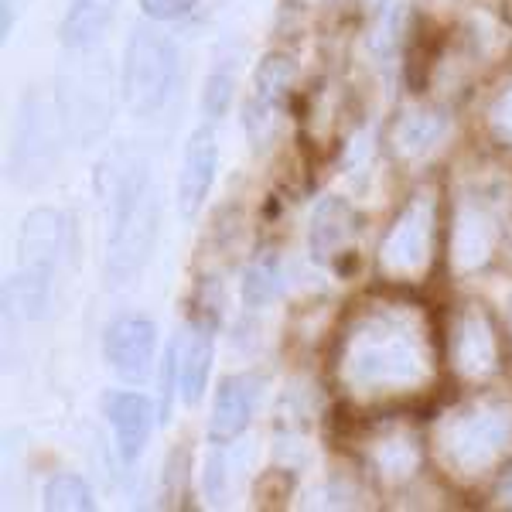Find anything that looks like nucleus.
Wrapping results in <instances>:
<instances>
[{
	"label": "nucleus",
	"instance_id": "f257e3e1",
	"mask_svg": "<svg viewBox=\"0 0 512 512\" xmlns=\"http://www.w3.org/2000/svg\"><path fill=\"white\" fill-rule=\"evenodd\" d=\"M158 229V198H154L151 171L140 154H123L113 171L110 202V239H106V277L110 284L134 277L147 263Z\"/></svg>",
	"mask_w": 512,
	"mask_h": 512
},
{
	"label": "nucleus",
	"instance_id": "f03ea898",
	"mask_svg": "<svg viewBox=\"0 0 512 512\" xmlns=\"http://www.w3.org/2000/svg\"><path fill=\"white\" fill-rule=\"evenodd\" d=\"M178 79V48L164 31L137 24L123 52L120 96L134 117H154L171 99Z\"/></svg>",
	"mask_w": 512,
	"mask_h": 512
},
{
	"label": "nucleus",
	"instance_id": "7ed1b4c3",
	"mask_svg": "<svg viewBox=\"0 0 512 512\" xmlns=\"http://www.w3.org/2000/svg\"><path fill=\"white\" fill-rule=\"evenodd\" d=\"M62 250V216L55 209H35L24 219L21 243H18V291L24 311L31 318H41L48 308V287H52V270Z\"/></svg>",
	"mask_w": 512,
	"mask_h": 512
},
{
	"label": "nucleus",
	"instance_id": "20e7f679",
	"mask_svg": "<svg viewBox=\"0 0 512 512\" xmlns=\"http://www.w3.org/2000/svg\"><path fill=\"white\" fill-rule=\"evenodd\" d=\"M154 359V325L140 315H123L106 332V362L127 383H144Z\"/></svg>",
	"mask_w": 512,
	"mask_h": 512
},
{
	"label": "nucleus",
	"instance_id": "39448f33",
	"mask_svg": "<svg viewBox=\"0 0 512 512\" xmlns=\"http://www.w3.org/2000/svg\"><path fill=\"white\" fill-rule=\"evenodd\" d=\"M216 164H219V147L216 134L209 127H198L185 144V161H181L178 175V209L185 219H192L205 205L212 181H216Z\"/></svg>",
	"mask_w": 512,
	"mask_h": 512
},
{
	"label": "nucleus",
	"instance_id": "423d86ee",
	"mask_svg": "<svg viewBox=\"0 0 512 512\" xmlns=\"http://www.w3.org/2000/svg\"><path fill=\"white\" fill-rule=\"evenodd\" d=\"M171 359H175V373H178V390L181 400L188 407H195L205 393V379H209L212 366V335L209 328L185 325L171 342Z\"/></svg>",
	"mask_w": 512,
	"mask_h": 512
},
{
	"label": "nucleus",
	"instance_id": "0eeeda50",
	"mask_svg": "<svg viewBox=\"0 0 512 512\" xmlns=\"http://www.w3.org/2000/svg\"><path fill=\"white\" fill-rule=\"evenodd\" d=\"M106 417L113 424V437H117V451L127 465L144 454L147 448V437H151L154 427V410L151 400L140 393H113L106 400Z\"/></svg>",
	"mask_w": 512,
	"mask_h": 512
},
{
	"label": "nucleus",
	"instance_id": "6e6552de",
	"mask_svg": "<svg viewBox=\"0 0 512 512\" xmlns=\"http://www.w3.org/2000/svg\"><path fill=\"white\" fill-rule=\"evenodd\" d=\"M256 403V379L253 376H229L222 379L216 403H212L209 417V441L212 444H229L246 431L253 417Z\"/></svg>",
	"mask_w": 512,
	"mask_h": 512
},
{
	"label": "nucleus",
	"instance_id": "1a4fd4ad",
	"mask_svg": "<svg viewBox=\"0 0 512 512\" xmlns=\"http://www.w3.org/2000/svg\"><path fill=\"white\" fill-rule=\"evenodd\" d=\"M355 233V216L342 198H328L318 205L315 219H311V256H318L321 263L332 253L342 250Z\"/></svg>",
	"mask_w": 512,
	"mask_h": 512
},
{
	"label": "nucleus",
	"instance_id": "9d476101",
	"mask_svg": "<svg viewBox=\"0 0 512 512\" xmlns=\"http://www.w3.org/2000/svg\"><path fill=\"white\" fill-rule=\"evenodd\" d=\"M117 0H72L62 21V41L69 48H89L110 24Z\"/></svg>",
	"mask_w": 512,
	"mask_h": 512
},
{
	"label": "nucleus",
	"instance_id": "9b49d317",
	"mask_svg": "<svg viewBox=\"0 0 512 512\" xmlns=\"http://www.w3.org/2000/svg\"><path fill=\"white\" fill-rule=\"evenodd\" d=\"M291 82H294V59H287V55H267L260 62V69H256V99L277 106L287 96Z\"/></svg>",
	"mask_w": 512,
	"mask_h": 512
},
{
	"label": "nucleus",
	"instance_id": "f8f14e48",
	"mask_svg": "<svg viewBox=\"0 0 512 512\" xmlns=\"http://www.w3.org/2000/svg\"><path fill=\"white\" fill-rule=\"evenodd\" d=\"M45 506L55 509V512H65V509L89 512V509H96V502H93L89 485L82 482L79 475H55L45 489Z\"/></svg>",
	"mask_w": 512,
	"mask_h": 512
},
{
	"label": "nucleus",
	"instance_id": "ddd939ff",
	"mask_svg": "<svg viewBox=\"0 0 512 512\" xmlns=\"http://www.w3.org/2000/svg\"><path fill=\"white\" fill-rule=\"evenodd\" d=\"M280 291V274H277V263L274 260H260L253 263L250 270H246L243 277V301L250 304V308H263V304H270Z\"/></svg>",
	"mask_w": 512,
	"mask_h": 512
},
{
	"label": "nucleus",
	"instance_id": "4468645a",
	"mask_svg": "<svg viewBox=\"0 0 512 512\" xmlns=\"http://www.w3.org/2000/svg\"><path fill=\"white\" fill-rule=\"evenodd\" d=\"M233 79L226 76V72H212L209 79H205V89H202V110L209 113L212 120L226 117L229 103H233Z\"/></svg>",
	"mask_w": 512,
	"mask_h": 512
},
{
	"label": "nucleus",
	"instance_id": "2eb2a0df",
	"mask_svg": "<svg viewBox=\"0 0 512 512\" xmlns=\"http://www.w3.org/2000/svg\"><path fill=\"white\" fill-rule=\"evenodd\" d=\"M195 7V0H140V11L151 21H175L181 14H188Z\"/></svg>",
	"mask_w": 512,
	"mask_h": 512
}]
</instances>
